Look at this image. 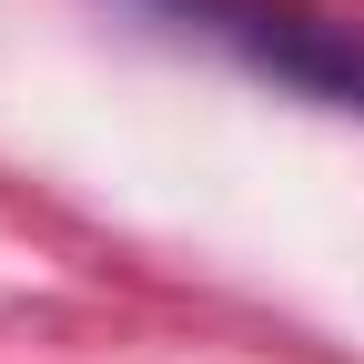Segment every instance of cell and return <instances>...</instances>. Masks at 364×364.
I'll return each mask as SVG.
<instances>
[{
	"label": "cell",
	"instance_id": "1",
	"mask_svg": "<svg viewBox=\"0 0 364 364\" xmlns=\"http://www.w3.org/2000/svg\"><path fill=\"white\" fill-rule=\"evenodd\" d=\"M152 11H172L182 31L223 41L263 81H294L314 102H334V112H364V31L354 21H324L304 0H152Z\"/></svg>",
	"mask_w": 364,
	"mask_h": 364
}]
</instances>
